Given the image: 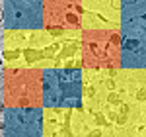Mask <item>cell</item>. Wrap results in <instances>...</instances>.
Masks as SVG:
<instances>
[{"instance_id":"6da1fadb","label":"cell","mask_w":146,"mask_h":137,"mask_svg":"<svg viewBox=\"0 0 146 137\" xmlns=\"http://www.w3.org/2000/svg\"><path fill=\"white\" fill-rule=\"evenodd\" d=\"M98 82L103 92L90 137H146V68L107 71Z\"/></svg>"},{"instance_id":"7a4b0ae2","label":"cell","mask_w":146,"mask_h":137,"mask_svg":"<svg viewBox=\"0 0 146 137\" xmlns=\"http://www.w3.org/2000/svg\"><path fill=\"white\" fill-rule=\"evenodd\" d=\"M0 22H2V10H0Z\"/></svg>"}]
</instances>
